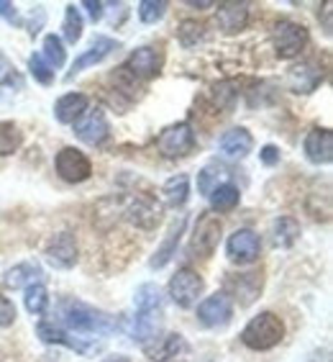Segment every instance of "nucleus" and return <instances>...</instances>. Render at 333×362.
<instances>
[{"label": "nucleus", "instance_id": "nucleus-1", "mask_svg": "<svg viewBox=\"0 0 333 362\" xmlns=\"http://www.w3.org/2000/svg\"><path fill=\"white\" fill-rule=\"evenodd\" d=\"M59 319L75 332H85V334H111L119 329V321L111 314H105L100 308H92L83 300L75 298H62L59 300Z\"/></svg>", "mask_w": 333, "mask_h": 362}, {"label": "nucleus", "instance_id": "nucleus-2", "mask_svg": "<svg viewBox=\"0 0 333 362\" xmlns=\"http://www.w3.org/2000/svg\"><path fill=\"white\" fill-rule=\"evenodd\" d=\"M285 337V324L279 319L277 314H272V311H264V314L254 316V319L243 327L241 332V341L246 344L249 349H272L277 347L279 341Z\"/></svg>", "mask_w": 333, "mask_h": 362}, {"label": "nucleus", "instance_id": "nucleus-3", "mask_svg": "<svg viewBox=\"0 0 333 362\" xmlns=\"http://www.w3.org/2000/svg\"><path fill=\"white\" fill-rule=\"evenodd\" d=\"M121 214H123L126 221L133 223L141 231L157 229V223L162 221V206L146 193H136L123 198L121 201Z\"/></svg>", "mask_w": 333, "mask_h": 362}, {"label": "nucleus", "instance_id": "nucleus-4", "mask_svg": "<svg viewBox=\"0 0 333 362\" xmlns=\"http://www.w3.org/2000/svg\"><path fill=\"white\" fill-rule=\"evenodd\" d=\"M272 44H274V54L279 59H292L305 49L308 28L295 21H277L272 28Z\"/></svg>", "mask_w": 333, "mask_h": 362}, {"label": "nucleus", "instance_id": "nucleus-5", "mask_svg": "<svg viewBox=\"0 0 333 362\" xmlns=\"http://www.w3.org/2000/svg\"><path fill=\"white\" fill-rule=\"evenodd\" d=\"M195 149V132L193 126L180 121V124L166 126L164 132L159 134L157 139V152L166 160H177V157H185Z\"/></svg>", "mask_w": 333, "mask_h": 362}, {"label": "nucleus", "instance_id": "nucleus-6", "mask_svg": "<svg viewBox=\"0 0 333 362\" xmlns=\"http://www.w3.org/2000/svg\"><path fill=\"white\" fill-rule=\"evenodd\" d=\"M221 218L215 216L213 211H205L198 216V223H195L193 231V242H190V252L195 257H210L221 242Z\"/></svg>", "mask_w": 333, "mask_h": 362}, {"label": "nucleus", "instance_id": "nucleus-7", "mask_svg": "<svg viewBox=\"0 0 333 362\" xmlns=\"http://www.w3.org/2000/svg\"><path fill=\"white\" fill-rule=\"evenodd\" d=\"M202 293V278L190 267L177 270V275H172L169 280V298L177 303L180 308H193L198 303Z\"/></svg>", "mask_w": 333, "mask_h": 362}, {"label": "nucleus", "instance_id": "nucleus-8", "mask_svg": "<svg viewBox=\"0 0 333 362\" xmlns=\"http://www.w3.org/2000/svg\"><path fill=\"white\" fill-rule=\"evenodd\" d=\"M56 175L64 182H85L92 175V162L87 160V154L75 149V146H64L62 152L56 154Z\"/></svg>", "mask_w": 333, "mask_h": 362}, {"label": "nucleus", "instance_id": "nucleus-9", "mask_svg": "<svg viewBox=\"0 0 333 362\" xmlns=\"http://www.w3.org/2000/svg\"><path fill=\"white\" fill-rule=\"evenodd\" d=\"M162 64H164V57H162L159 49L154 47H139L136 52H131V57L126 59V64H121L126 72L136 80H152L162 72Z\"/></svg>", "mask_w": 333, "mask_h": 362}, {"label": "nucleus", "instance_id": "nucleus-10", "mask_svg": "<svg viewBox=\"0 0 333 362\" xmlns=\"http://www.w3.org/2000/svg\"><path fill=\"white\" fill-rule=\"evenodd\" d=\"M226 250H229L231 262L251 265V262H257L259 255H262V239H259V234H254L251 229H238L229 237Z\"/></svg>", "mask_w": 333, "mask_h": 362}, {"label": "nucleus", "instance_id": "nucleus-11", "mask_svg": "<svg viewBox=\"0 0 333 362\" xmlns=\"http://www.w3.org/2000/svg\"><path fill=\"white\" fill-rule=\"evenodd\" d=\"M320 83H323V67L318 62H313V59H305V62L290 67V72L285 77V85L292 93H298V95H308Z\"/></svg>", "mask_w": 333, "mask_h": 362}, {"label": "nucleus", "instance_id": "nucleus-12", "mask_svg": "<svg viewBox=\"0 0 333 362\" xmlns=\"http://www.w3.org/2000/svg\"><path fill=\"white\" fill-rule=\"evenodd\" d=\"M47 255L49 265L52 267H59V270H67L77 262V239L72 231H59L54 237L47 242Z\"/></svg>", "mask_w": 333, "mask_h": 362}, {"label": "nucleus", "instance_id": "nucleus-13", "mask_svg": "<svg viewBox=\"0 0 333 362\" xmlns=\"http://www.w3.org/2000/svg\"><path fill=\"white\" fill-rule=\"evenodd\" d=\"M75 134L77 139L85 141V144H103L108 139V134H111V126H108V119H105V113L100 108L95 111H87L83 113L80 119L75 121Z\"/></svg>", "mask_w": 333, "mask_h": 362}, {"label": "nucleus", "instance_id": "nucleus-14", "mask_svg": "<svg viewBox=\"0 0 333 362\" xmlns=\"http://www.w3.org/2000/svg\"><path fill=\"white\" fill-rule=\"evenodd\" d=\"M234 316V303L226 293H215V296H208V298L202 300L200 306H198V319L205 324V327H226Z\"/></svg>", "mask_w": 333, "mask_h": 362}, {"label": "nucleus", "instance_id": "nucleus-15", "mask_svg": "<svg viewBox=\"0 0 333 362\" xmlns=\"http://www.w3.org/2000/svg\"><path fill=\"white\" fill-rule=\"evenodd\" d=\"M259 291H262V275L259 272H236V275L226 278V296L231 293L241 306H249L251 300L259 296Z\"/></svg>", "mask_w": 333, "mask_h": 362}, {"label": "nucleus", "instance_id": "nucleus-16", "mask_svg": "<svg viewBox=\"0 0 333 362\" xmlns=\"http://www.w3.org/2000/svg\"><path fill=\"white\" fill-rule=\"evenodd\" d=\"M215 23H218L223 34H236V31L246 28V23H249V3H236V0L221 3Z\"/></svg>", "mask_w": 333, "mask_h": 362}, {"label": "nucleus", "instance_id": "nucleus-17", "mask_svg": "<svg viewBox=\"0 0 333 362\" xmlns=\"http://www.w3.org/2000/svg\"><path fill=\"white\" fill-rule=\"evenodd\" d=\"M113 49H119V42H113V39H108V36H97L95 42L90 44V49H87V52H83V54L72 62V70H70V75H67V80H72V77L80 75L83 70L92 67V64H100L105 57L111 54Z\"/></svg>", "mask_w": 333, "mask_h": 362}, {"label": "nucleus", "instance_id": "nucleus-18", "mask_svg": "<svg viewBox=\"0 0 333 362\" xmlns=\"http://www.w3.org/2000/svg\"><path fill=\"white\" fill-rule=\"evenodd\" d=\"M305 157L313 165H328L333 160V134L328 129H313L308 134Z\"/></svg>", "mask_w": 333, "mask_h": 362}, {"label": "nucleus", "instance_id": "nucleus-19", "mask_svg": "<svg viewBox=\"0 0 333 362\" xmlns=\"http://www.w3.org/2000/svg\"><path fill=\"white\" fill-rule=\"evenodd\" d=\"M185 349H188V344L180 334H162L154 337L152 344H144V355L152 362H166L177 357L180 352H185Z\"/></svg>", "mask_w": 333, "mask_h": 362}, {"label": "nucleus", "instance_id": "nucleus-20", "mask_svg": "<svg viewBox=\"0 0 333 362\" xmlns=\"http://www.w3.org/2000/svg\"><path fill=\"white\" fill-rule=\"evenodd\" d=\"M185 223H188V218H185V216L174 218L172 226H169V231H166V239L162 242V247L157 250V255L149 259V265H152V267H164L166 262L177 255V244H180L182 234H185Z\"/></svg>", "mask_w": 333, "mask_h": 362}, {"label": "nucleus", "instance_id": "nucleus-21", "mask_svg": "<svg viewBox=\"0 0 333 362\" xmlns=\"http://www.w3.org/2000/svg\"><path fill=\"white\" fill-rule=\"evenodd\" d=\"M87 95L83 93H67L54 103V116L59 124H75L85 111H87Z\"/></svg>", "mask_w": 333, "mask_h": 362}, {"label": "nucleus", "instance_id": "nucleus-22", "mask_svg": "<svg viewBox=\"0 0 333 362\" xmlns=\"http://www.w3.org/2000/svg\"><path fill=\"white\" fill-rule=\"evenodd\" d=\"M44 272L36 262H21V265H13L11 270H6V283L8 288H31L36 283H42Z\"/></svg>", "mask_w": 333, "mask_h": 362}, {"label": "nucleus", "instance_id": "nucleus-23", "mask_svg": "<svg viewBox=\"0 0 333 362\" xmlns=\"http://www.w3.org/2000/svg\"><path fill=\"white\" fill-rule=\"evenodd\" d=\"M218 146H221V152L226 157H246L251 152V146H254V139H251V134L246 129L238 126V129H231V132L223 134Z\"/></svg>", "mask_w": 333, "mask_h": 362}, {"label": "nucleus", "instance_id": "nucleus-24", "mask_svg": "<svg viewBox=\"0 0 333 362\" xmlns=\"http://www.w3.org/2000/svg\"><path fill=\"white\" fill-rule=\"evenodd\" d=\"M36 334H39L42 341H47V344H64V347L77 349V352H90V344L80 341L77 337H70L64 329L54 327V324H49V321H42V324L36 327Z\"/></svg>", "mask_w": 333, "mask_h": 362}, {"label": "nucleus", "instance_id": "nucleus-25", "mask_svg": "<svg viewBox=\"0 0 333 362\" xmlns=\"http://www.w3.org/2000/svg\"><path fill=\"white\" fill-rule=\"evenodd\" d=\"M162 329V314L159 311H139L136 321H133L131 327V337L141 344H149V339L159 334Z\"/></svg>", "mask_w": 333, "mask_h": 362}, {"label": "nucleus", "instance_id": "nucleus-26", "mask_svg": "<svg viewBox=\"0 0 333 362\" xmlns=\"http://www.w3.org/2000/svg\"><path fill=\"white\" fill-rule=\"evenodd\" d=\"M238 85L234 83V80H223V83L213 85L208 90V103L213 111H229V108H234V103H236L238 98Z\"/></svg>", "mask_w": 333, "mask_h": 362}, {"label": "nucleus", "instance_id": "nucleus-27", "mask_svg": "<svg viewBox=\"0 0 333 362\" xmlns=\"http://www.w3.org/2000/svg\"><path fill=\"white\" fill-rule=\"evenodd\" d=\"M162 195H164V201L177 209V206H185L190 195V177L188 175H174L169 180L164 182V188H162Z\"/></svg>", "mask_w": 333, "mask_h": 362}, {"label": "nucleus", "instance_id": "nucleus-28", "mask_svg": "<svg viewBox=\"0 0 333 362\" xmlns=\"http://www.w3.org/2000/svg\"><path fill=\"white\" fill-rule=\"evenodd\" d=\"M210 198V209L213 211H234L241 201V193H238L236 185L231 182H223L218 188H213V193L208 195Z\"/></svg>", "mask_w": 333, "mask_h": 362}, {"label": "nucleus", "instance_id": "nucleus-29", "mask_svg": "<svg viewBox=\"0 0 333 362\" xmlns=\"http://www.w3.org/2000/svg\"><path fill=\"white\" fill-rule=\"evenodd\" d=\"M298 237H300V223L290 216L277 218L274 226H272V242H274V247H292Z\"/></svg>", "mask_w": 333, "mask_h": 362}, {"label": "nucleus", "instance_id": "nucleus-30", "mask_svg": "<svg viewBox=\"0 0 333 362\" xmlns=\"http://www.w3.org/2000/svg\"><path fill=\"white\" fill-rule=\"evenodd\" d=\"M21 141H23V134L13 121H0V157L18 152Z\"/></svg>", "mask_w": 333, "mask_h": 362}, {"label": "nucleus", "instance_id": "nucleus-31", "mask_svg": "<svg viewBox=\"0 0 333 362\" xmlns=\"http://www.w3.org/2000/svg\"><path fill=\"white\" fill-rule=\"evenodd\" d=\"M44 59H47V64L52 67V70H56V67H62L64 62H67V52H64V44L59 36L54 34H47L44 36Z\"/></svg>", "mask_w": 333, "mask_h": 362}, {"label": "nucleus", "instance_id": "nucleus-32", "mask_svg": "<svg viewBox=\"0 0 333 362\" xmlns=\"http://www.w3.org/2000/svg\"><path fill=\"white\" fill-rule=\"evenodd\" d=\"M133 303L139 311H159L162 308V293L154 283H144L133 296Z\"/></svg>", "mask_w": 333, "mask_h": 362}, {"label": "nucleus", "instance_id": "nucleus-33", "mask_svg": "<svg viewBox=\"0 0 333 362\" xmlns=\"http://www.w3.org/2000/svg\"><path fill=\"white\" fill-rule=\"evenodd\" d=\"M62 31H64V39H67L70 44L80 42V36H83V16H80V8H75V6L64 8Z\"/></svg>", "mask_w": 333, "mask_h": 362}, {"label": "nucleus", "instance_id": "nucleus-34", "mask_svg": "<svg viewBox=\"0 0 333 362\" xmlns=\"http://www.w3.org/2000/svg\"><path fill=\"white\" fill-rule=\"evenodd\" d=\"M23 303H26L28 314H34V316L44 314V311H47V306H49V293H47V288H44L42 283H36V286L26 288Z\"/></svg>", "mask_w": 333, "mask_h": 362}, {"label": "nucleus", "instance_id": "nucleus-35", "mask_svg": "<svg viewBox=\"0 0 333 362\" xmlns=\"http://www.w3.org/2000/svg\"><path fill=\"white\" fill-rule=\"evenodd\" d=\"M166 13V3L164 0H141L139 3V18L144 23H157L162 21Z\"/></svg>", "mask_w": 333, "mask_h": 362}, {"label": "nucleus", "instance_id": "nucleus-36", "mask_svg": "<svg viewBox=\"0 0 333 362\" xmlns=\"http://www.w3.org/2000/svg\"><path fill=\"white\" fill-rule=\"evenodd\" d=\"M28 70H31L36 83H42V85L54 83V70L49 67L47 59H44L42 54H31V59H28Z\"/></svg>", "mask_w": 333, "mask_h": 362}, {"label": "nucleus", "instance_id": "nucleus-37", "mask_svg": "<svg viewBox=\"0 0 333 362\" xmlns=\"http://www.w3.org/2000/svg\"><path fill=\"white\" fill-rule=\"evenodd\" d=\"M205 36V26L198 21H182L180 26V42L182 47H195Z\"/></svg>", "mask_w": 333, "mask_h": 362}, {"label": "nucleus", "instance_id": "nucleus-38", "mask_svg": "<svg viewBox=\"0 0 333 362\" xmlns=\"http://www.w3.org/2000/svg\"><path fill=\"white\" fill-rule=\"evenodd\" d=\"M218 175H221V170H215V168L202 170V173L198 175V190H200L202 195L213 193V188H218Z\"/></svg>", "mask_w": 333, "mask_h": 362}, {"label": "nucleus", "instance_id": "nucleus-39", "mask_svg": "<svg viewBox=\"0 0 333 362\" xmlns=\"http://www.w3.org/2000/svg\"><path fill=\"white\" fill-rule=\"evenodd\" d=\"M16 321V306L13 300H8L6 296H0V329L11 327Z\"/></svg>", "mask_w": 333, "mask_h": 362}, {"label": "nucleus", "instance_id": "nucleus-40", "mask_svg": "<svg viewBox=\"0 0 333 362\" xmlns=\"http://www.w3.org/2000/svg\"><path fill=\"white\" fill-rule=\"evenodd\" d=\"M83 8H87V13H90L92 21H100L105 13V3H100V0H85Z\"/></svg>", "mask_w": 333, "mask_h": 362}, {"label": "nucleus", "instance_id": "nucleus-41", "mask_svg": "<svg viewBox=\"0 0 333 362\" xmlns=\"http://www.w3.org/2000/svg\"><path fill=\"white\" fill-rule=\"evenodd\" d=\"M259 157H262L264 165H277V162H279V149L274 144H267V146H262Z\"/></svg>", "mask_w": 333, "mask_h": 362}, {"label": "nucleus", "instance_id": "nucleus-42", "mask_svg": "<svg viewBox=\"0 0 333 362\" xmlns=\"http://www.w3.org/2000/svg\"><path fill=\"white\" fill-rule=\"evenodd\" d=\"M0 16H6V18L16 21V8H13V3H8V0H0Z\"/></svg>", "mask_w": 333, "mask_h": 362}, {"label": "nucleus", "instance_id": "nucleus-43", "mask_svg": "<svg viewBox=\"0 0 333 362\" xmlns=\"http://www.w3.org/2000/svg\"><path fill=\"white\" fill-rule=\"evenodd\" d=\"M188 6H193V8H198V11H202V8H208L210 3H195V0H190Z\"/></svg>", "mask_w": 333, "mask_h": 362}, {"label": "nucleus", "instance_id": "nucleus-44", "mask_svg": "<svg viewBox=\"0 0 333 362\" xmlns=\"http://www.w3.org/2000/svg\"><path fill=\"white\" fill-rule=\"evenodd\" d=\"M105 362H131V360H128V357H111V360H105Z\"/></svg>", "mask_w": 333, "mask_h": 362}]
</instances>
